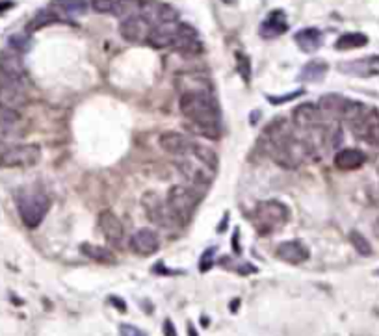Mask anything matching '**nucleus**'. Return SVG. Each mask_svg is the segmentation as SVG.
Instances as JSON below:
<instances>
[{"instance_id":"9b49d317","label":"nucleus","mask_w":379,"mask_h":336,"mask_svg":"<svg viewBox=\"0 0 379 336\" xmlns=\"http://www.w3.org/2000/svg\"><path fill=\"white\" fill-rule=\"evenodd\" d=\"M149 32H151V23L143 15L128 17V19L121 21V25H119L121 37L130 43H145Z\"/></svg>"},{"instance_id":"412c9836","label":"nucleus","mask_w":379,"mask_h":336,"mask_svg":"<svg viewBox=\"0 0 379 336\" xmlns=\"http://www.w3.org/2000/svg\"><path fill=\"white\" fill-rule=\"evenodd\" d=\"M366 162V154L361 151V149H340L339 153L335 154V168L340 171H353V169H359L363 163Z\"/></svg>"},{"instance_id":"7ed1b4c3","label":"nucleus","mask_w":379,"mask_h":336,"mask_svg":"<svg viewBox=\"0 0 379 336\" xmlns=\"http://www.w3.org/2000/svg\"><path fill=\"white\" fill-rule=\"evenodd\" d=\"M290 218V210L281 201L268 199L261 201L253 210V223L261 234H271L279 231Z\"/></svg>"},{"instance_id":"ddd939ff","label":"nucleus","mask_w":379,"mask_h":336,"mask_svg":"<svg viewBox=\"0 0 379 336\" xmlns=\"http://www.w3.org/2000/svg\"><path fill=\"white\" fill-rule=\"evenodd\" d=\"M128 248L140 257H149V255H154L160 249V238H158V234L154 233L153 228H140L130 236Z\"/></svg>"},{"instance_id":"20e7f679","label":"nucleus","mask_w":379,"mask_h":336,"mask_svg":"<svg viewBox=\"0 0 379 336\" xmlns=\"http://www.w3.org/2000/svg\"><path fill=\"white\" fill-rule=\"evenodd\" d=\"M199 199H201L199 193L193 188H190V186H184V184L171 186L168 192V197H166V208H168L169 218L173 221L188 223L193 216V212H196Z\"/></svg>"},{"instance_id":"393cba45","label":"nucleus","mask_w":379,"mask_h":336,"mask_svg":"<svg viewBox=\"0 0 379 336\" xmlns=\"http://www.w3.org/2000/svg\"><path fill=\"white\" fill-rule=\"evenodd\" d=\"M179 89H181V93L184 91H210V84L205 74L190 73L179 76Z\"/></svg>"},{"instance_id":"58836bf2","label":"nucleus","mask_w":379,"mask_h":336,"mask_svg":"<svg viewBox=\"0 0 379 336\" xmlns=\"http://www.w3.org/2000/svg\"><path fill=\"white\" fill-rule=\"evenodd\" d=\"M227 6H232V4H237V0H223Z\"/></svg>"},{"instance_id":"0eeeda50","label":"nucleus","mask_w":379,"mask_h":336,"mask_svg":"<svg viewBox=\"0 0 379 336\" xmlns=\"http://www.w3.org/2000/svg\"><path fill=\"white\" fill-rule=\"evenodd\" d=\"M23 134H25V123L19 110L0 104V144L15 141L23 138Z\"/></svg>"},{"instance_id":"cd10ccee","label":"nucleus","mask_w":379,"mask_h":336,"mask_svg":"<svg viewBox=\"0 0 379 336\" xmlns=\"http://www.w3.org/2000/svg\"><path fill=\"white\" fill-rule=\"evenodd\" d=\"M142 0H115V6H113V13L118 15L121 21L134 17V15H142Z\"/></svg>"},{"instance_id":"c85d7f7f","label":"nucleus","mask_w":379,"mask_h":336,"mask_svg":"<svg viewBox=\"0 0 379 336\" xmlns=\"http://www.w3.org/2000/svg\"><path fill=\"white\" fill-rule=\"evenodd\" d=\"M80 251L84 253L86 257L97 260V262H103V264L115 262L113 253L106 248H101V245H94V243H82V245H80Z\"/></svg>"},{"instance_id":"4468645a","label":"nucleus","mask_w":379,"mask_h":336,"mask_svg":"<svg viewBox=\"0 0 379 336\" xmlns=\"http://www.w3.org/2000/svg\"><path fill=\"white\" fill-rule=\"evenodd\" d=\"M97 221L101 233H103V236L106 238L110 243L119 245V243L123 242L125 238L123 223H121V219H119L112 210H103V212L98 214Z\"/></svg>"},{"instance_id":"7c9ffc66","label":"nucleus","mask_w":379,"mask_h":336,"mask_svg":"<svg viewBox=\"0 0 379 336\" xmlns=\"http://www.w3.org/2000/svg\"><path fill=\"white\" fill-rule=\"evenodd\" d=\"M350 242H351V245L355 248V251L359 253V255H363V257H368V255H372V245H370L368 240H366V238L359 233V231H353V233H350Z\"/></svg>"},{"instance_id":"ea45409f","label":"nucleus","mask_w":379,"mask_h":336,"mask_svg":"<svg viewBox=\"0 0 379 336\" xmlns=\"http://www.w3.org/2000/svg\"><path fill=\"white\" fill-rule=\"evenodd\" d=\"M378 275H379V270H378Z\"/></svg>"},{"instance_id":"9d476101","label":"nucleus","mask_w":379,"mask_h":336,"mask_svg":"<svg viewBox=\"0 0 379 336\" xmlns=\"http://www.w3.org/2000/svg\"><path fill=\"white\" fill-rule=\"evenodd\" d=\"M292 124L300 134L312 132L324 127V115L315 104H300L292 114Z\"/></svg>"},{"instance_id":"c756f323","label":"nucleus","mask_w":379,"mask_h":336,"mask_svg":"<svg viewBox=\"0 0 379 336\" xmlns=\"http://www.w3.org/2000/svg\"><path fill=\"white\" fill-rule=\"evenodd\" d=\"M58 21H62L58 17V13L50 10V8H47V10L40 11V13L35 15L34 19L30 21L28 30H30V32H34V30H40V28H43V26L52 25V23H58Z\"/></svg>"},{"instance_id":"6e6552de","label":"nucleus","mask_w":379,"mask_h":336,"mask_svg":"<svg viewBox=\"0 0 379 336\" xmlns=\"http://www.w3.org/2000/svg\"><path fill=\"white\" fill-rule=\"evenodd\" d=\"M351 132L365 139L366 144L374 145L379 149V114L374 110L366 108L357 119L350 123Z\"/></svg>"},{"instance_id":"bb28decb","label":"nucleus","mask_w":379,"mask_h":336,"mask_svg":"<svg viewBox=\"0 0 379 336\" xmlns=\"http://www.w3.org/2000/svg\"><path fill=\"white\" fill-rule=\"evenodd\" d=\"M368 45V37L361 32H348V34H342L339 40L335 41V49L336 50H353V49H361Z\"/></svg>"},{"instance_id":"473e14b6","label":"nucleus","mask_w":379,"mask_h":336,"mask_svg":"<svg viewBox=\"0 0 379 336\" xmlns=\"http://www.w3.org/2000/svg\"><path fill=\"white\" fill-rule=\"evenodd\" d=\"M115 0H91V8L97 13H113Z\"/></svg>"},{"instance_id":"1a4fd4ad","label":"nucleus","mask_w":379,"mask_h":336,"mask_svg":"<svg viewBox=\"0 0 379 336\" xmlns=\"http://www.w3.org/2000/svg\"><path fill=\"white\" fill-rule=\"evenodd\" d=\"M171 49H175L183 56H197L203 52V43L199 41V35L192 26L186 23H177Z\"/></svg>"},{"instance_id":"f257e3e1","label":"nucleus","mask_w":379,"mask_h":336,"mask_svg":"<svg viewBox=\"0 0 379 336\" xmlns=\"http://www.w3.org/2000/svg\"><path fill=\"white\" fill-rule=\"evenodd\" d=\"M179 108L192 132L220 139V108L210 91H184L179 99Z\"/></svg>"},{"instance_id":"39448f33","label":"nucleus","mask_w":379,"mask_h":336,"mask_svg":"<svg viewBox=\"0 0 379 336\" xmlns=\"http://www.w3.org/2000/svg\"><path fill=\"white\" fill-rule=\"evenodd\" d=\"M26 103L25 76L17 67L0 64V104L19 108Z\"/></svg>"},{"instance_id":"a211bd4d","label":"nucleus","mask_w":379,"mask_h":336,"mask_svg":"<svg viewBox=\"0 0 379 336\" xmlns=\"http://www.w3.org/2000/svg\"><path fill=\"white\" fill-rule=\"evenodd\" d=\"M348 104H350V99H346L342 95L329 93L318 100V110L322 112L324 119H344Z\"/></svg>"},{"instance_id":"dca6fc26","label":"nucleus","mask_w":379,"mask_h":336,"mask_svg":"<svg viewBox=\"0 0 379 336\" xmlns=\"http://www.w3.org/2000/svg\"><path fill=\"white\" fill-rule=\"evenodd\" d=\"M158 144L160 147L166 151L168 154H173V156H186L190 153V145H192V138H188L184 134L181 132H164L160 138H158Z\"/></svg>"},{"instance_id":"f704fd0d","label":"nucleus","mask_w":379,"mask_h":336,"mask_svg":"<svg viewBox=\"0 0 379 336\" xmlns=\"http://www.w3.org/2000/svg\"><path fill=\"white\" fill-rule=\"evenodd\" d=\"M119 335L121 336H145L142 331H140L138 327L128 325V323H123V325L119 327Z\"/></svg>"},{"instance_id":"b1692460","label":"nucleus","mask_w":379,"mask_h":336,"mask_svg":"<svg viewBox=\"0 0 379 336\" xmlns=\"http://www.w3.org/2000/svg\"><path fill=\"white\" fill-rule=\"evenodd\" d=\"M188 156L196 158L197 162L205 163L207 168L214 169V171L217 169V154L214 153V149L207 147L205 144H199V141H196V139H192V145H190V153H188Z\"/></svg>"},{"instance_id":"e433bc0d","label":"nucleus","mask_w":379,"mask_h":336,"mask_svg":"<svg viewBox=\"0 0 379 336\" xmlns=\"http://www.w3.org/2000/svg\"><path fill=\"white\" fill-rule=\"evenodd\" d=\"M164 331H166V336H177V332H175V329H173V325L169 320H166V322H164Z\"/></svg>"},{"instance_id":"f3484780","label":"nucleus","mask_w":379,"mask_h":336,"mask_svg":"<svg viewBox=\"0 0 379 336\" xmlns=\"http://www.w3.org/2000/svg\"><path fill=\"white\" fill-rule=\"evenodd\" d=\"M288 30V21H286V15L283 10H273L268 13V17L261 23V28H259V34L264 37V40H273V37H279Z\"/></svg>"},{"instance_id":"72a5a7b5","label":"nucleus","mask_w":379,"mask_h":336,"mask_svg":"<svg viewBox=\"0 0 379 336\" xmlns=\"http://www.w3.org/2000/svg\"><path fill=\"white\" fill-rule=\"evenodd\" d=\"M212 264H214V249H208V251L203 253L201 262H199V270H201V272H208L212 267Z\"/></svg>"},{"instance_id":"aec40b11","label":"nucleus","mask_w":379,"mask_h":336,"mask_svg":"<svg viewBox=\"0 0 379 336\" xmlns=\"http://www.w3.org/2000/svg\"><path fill=\"white\" fill-rule=\"evenodd\" d=\"M49 8L56 11L60 19L64 21L86 13L91 8V0H52Z\"/></svg>"},{"instance_id":"a878e982","label":"nucleus","mask_w":379,"mask_h":336,"mask_svg":"<svg viewBox=\"0 0 379 336\" xmlns=\"http://www.w3.org/2000/svg\"><path fill=\"white\" fill-rule=\"evenodd\" d=\"M327 73V64L322 62V59H312L309 64L301 69L300 80L303 82H310V84H316V82H322Z\"/></svg>"},{"instance_id":"4be33fe9","label":"nucleus","mask_w":379,"mask_h":336,"mask_svg":"<svg viewBox=\"0 0 379 336\" xmlns=\"http://www.w3.org/2000/svg\"><path fill=\"white\" fill-rule=\"evenodd\" d=\"M143 208L147 212V218L153 223H158V225H166L171 219L168 214V208H166V203H162L154 192H149L143 195Z\"/></svg>"},{"instance_id":"c9c22d12","label":"nucleus","mask_w":379,"mask_h":336,"mask_svg":"<svg viewBox=\"0 0 379 336\" xmlns=\"http://www.w3.org/2000/svg\"><path fill=\"white\" fill-rule=\"evenodd\" d=\"M301 95H303V89H298V91L286 95V97H281V99H276V97H268V99H270V103H273V104H283V103H286V100L298 99V97H301Z\"/></svg>"},{"instance_id":"4c0bfd02","label":"nucleus","mask_w":379,"mask_h":336,"mask_svg":"<svg viewBox=\"0 0 379 336\" xmlns=\"http://www.w3.org/2000/svg\"><path fill=\"white\" fill-rule=\"evenodd\" d=\"M374 236L379 238V218L374 221Z\"/></svg>"},{"instance_id":"5701e85b","label":"nucleus","mask_w":379,"mask_h":336,"mask_svg":"<svg viewBox=\"0 0 379 336\" xmlns=\"http://www.w3.org/2000/svg\"><path fill=\"white\" fill-rule=\"evenodd\" d=\"M294 41L303 52H315L324 43V35L318 28H303L300 32H295Z\"/></svg>"},{"instance_id":"f03ea898","label":"nucleus","mask_w":379,"mask_h":336,"mask_svg":"<svg viewBox=\"0 0 379 336\" xmlns=\"http://www.w3.org/2000/svg\"><path fill=\"white\" fill-rule=\"evenodd\" d=\"M15 204L25 227L38 228L50 210V197L40 186H25L15 193Z\"/></svg>"},{"instance_id":"423d86ee","label":"nucleus","mask_w":379,"mask_h":336,"mask_svg":"<svg viewBox=\"0 0 379 336\" xmlns=\"http://www.w3.org/2000/svg\"><path fill=\"white\" fill-rule=\"evenodd\" d=\"M41 160V147L35 144H15L0 149V168H32Z\"/></svg>"},{"instance_id":"6ab92c4d","label":"nucleus","mask_w":379,"mask_h":336,"mask_svg":"<svg viewBox=\"0 0 379 336\" xmlns=\"http://www.w3.org/2000/svg\"><path fill=\"white\" fill-rule=\"evenodd\" d=\"M177 23H164V25L151 26V32H149L145 43L149 47H153V49H168V47H171Z\"/></svg>"},{"instance_id":"f8f14e48","label":"nucleus","mask_w":379,"mask_h":336,"mask_svg":"<svg viewBox=\"0 0 379 336\" xmlns=\"http://www.w3.org/2000/svg\"><path fill=\"white\" fill-rule=\"evenodd\" d=\"M340 73L351 74V76H359V79H372L379 76V56H365V58L351 59V62H342L339 65Z\"/></svg>"},{"instance_id":"2eb2a0df","label":"nucleus","mask_w":379,"mask_h":336,"mask_svg":"<svg viewBox=\"0 0 379 336\" xmlns=\"http://www.w3.org/2000/svg\"><path fill=\"white\" fill-rule=\"evenodd\" d=\"M276 255H277V258H281L283 262H288V264L298 266V264H303L305 260H309L310 251L305 243L301 242V240H286V242L277 245Z\"/></svg>"},{"instance_id":"2f4dec72","label":"nucleus","mask_w":379,"mask_h":336,"mask_svg":"<svg viewBox=\"0 0 379 336\" xmlns=\"http://www.w3.org/2000/svg\"><path fill=\"white\" fill-rule=\"evenodd\" d=\"M237 69L240 73V76L244 79V82H249L251 80V62L246 54L237 52Z\"/></svg>"}]
</instances>
